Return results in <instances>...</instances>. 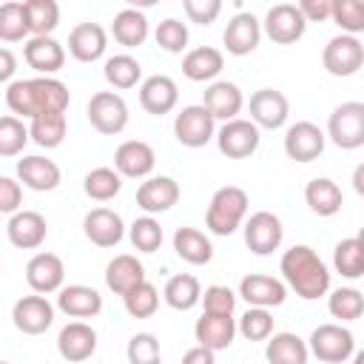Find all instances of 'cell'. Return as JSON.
<instances>
[{
	"label": "cell",
	"instance_id": "cell-26",
	"mask_svg": "<svg viewBox=\"0 0 364 364\" xmlns=\"http://www.w3.org/2000/svg\"><path fill=\"white\" fill-rule=\"evenodd\" d=\"M193 336H196L199 347H205L210 353L228 350L233 344V336H236V318L219 316V313H202V318H196Z\"/></svg>",
	"mask_w": 364,
	"mask_h": 364
},
{
	"label": "cell",
	"instance_id": "cell-31",
	"mask_svg": "<svg viewBox=\"0 0 364 364\" xmlns=\"http://www.w3.org/2000/svg\"><path fill=\"white\" fill-rule=\"evenodd\" d=\"M225 68V57L219 48L213 46H199V48H191L182 60V74L191 80V82H208L213 77H219V71Z\"/></svg>",
	"mask_w": 364,
	"mask_h": 364
},
{
	"label": "cell",
	"instance_id": "cell-35",
	"mask_svg": "<svg viewBox=\"0 0 364 364\" xmlns=\"http://www.w3.org/2000/svg\"><path fill=\"white\" fill-rule=\"evenodd\" d=\"M264 355L270 364H307V341L299 338L296 333H273L267 338Z\"/></svg>",
	"mask_w": 364,
	"mask_h": 364
},
{
	"label": "cell",
	"instance_id": "cell-40",
	"mask_svg": "<svg viewBox=\"0 0 364 364\" xmlns=\"http://www.w3.org/2000/svg\"><path fill=\"white\" fill-rule=\"evenodd\" d=\"M102 74H105V80H108L114 88L125 91V88H134V85L139 82L142 65H139V60H134L131 54H114V57L105 60Z\"/></svg>",
	"mask_w": 364,
	"mask_h": 364
},
{
	"label": "cell",
	"instance_id": "cell-23",
	"mask_svg": "<svg viewBox=\"0 0 364 364\" xmlns=\"http://www.w3.org/2000/svg\"><path fill=\"white\" fill-rule=\"evenodd\" d=\"M108 34L100 23H77L68 34V54L77 63H94L105 54Z\"/></svg>",
	"mask_w": 364,
	"mask_h": 364
},
{
	"label": "cell",
	"instance_id": "cell-33",
	"mask_svg": "<svg viewBox=\"0 0 364 364\" xmlns=\"http://www.w3.org/2000/svg\"><path fill=\"white\" fill-rule=\"evenodd\" d=\"M173 250L188 264H208L213 259V245L199 228H176Z\"/></svg>",
	"mask_w": 364,
	"mask_h": 364
},
{
	"label": "cell",
	"instance_id": "cell-11",
	"mask_svg": "<svg viewBox=\"0 0 364 364\" xmlns=\"http://www.w3.org/2000/svg\"><path fill=\"white\" fill-rule=\"evenodd\" d=\"M307 31V23L301 17V11L293 3H276L267 9L264 14V34L279 43V46H290L296 40H301Z\"/></svg>",
	"mask_w": 364,
	"mask_h": 364
},
{
	"label": "cell",
	"instance_id": "cell-57",
	"mask_svg": "<svg viewBox=\"0 0 364 364\" xmlns=\"http://www.w3.org/2000/svg\"><path fill=\"white\" fill-rule=\"evenodd\" d=\"M353 188H355V193H364V165L355 168V173H353Z\"/></svg>",
	"mask_w": 364,
	"mask_h": 364
},
{
	"label": "cell",
	"instance_id": "cell-58",
	"mask_svg": "<svg viewBox=\"0 0 364 364\" xmlns=\"http://www.w3.org/2000/svg\"><path fill=\"white\" fill-rule=\"evenodd\" d=\"M0 364H9V361H0Z\"/></svg>",
	"mask_w": 364,
	"mask_h": 364
},
{
	"label": "cell",
	"instance_id": "cell-47",
	"mask_svg": "<svg viewBox=\"0 0 364 364\" xmlns=\"http://www.w3.org/2000/svg\"><path fill=\"white\" fill-rule=\"evenodd\" d=\"M28 142V128L14 114L0 117V156H17L23 154Z\"/></svg>",
	"mask_w": 364,
	"mask_h": 364
},
{
	"label": "cell",
	"instance_id": "cell-2",
	"mask_svg": "<svg viewBox=\"0 0 364 364\" xmlns=\"http://www.w3.org/2000/svg\"><path fill=\"white\" fill-rule=\"evenodd\" d=\"M279 270L290 290H296L299 299H321L330 290V270L321 262V256L307 245H293L282 253Z\"/></svg>",
	"mask_w": 364,
	"mask_h": 364
},
{
	"label": "cell",
	"instance_id": "cell-21",
	"mask_svg": "<svg viewBox=\"0 0 364 364\" xmlns=\"http://www.w3.org/2000/svg\"><path fill=\"white\" fill-rule=\"evenodd\" d=\"M239 296H242L250 307H264V310H270V307L284 304L287 287H284V282H279V279H273V276L250 273V276H245V279L239 282Z\"/></svg>",
	"mask_w": 364,
	"mask_h": 364
},
{
	"label": "cell",
	"instance_id": "cell-20",
	"mask_svg": "<svg viewBox=\"0 0 364 364\" xmlns=\"http://www.w3.org/2000/svg\"><path fill=\"white\" fill-rule=\"evenodd\" d=\"M6 233H9V242L14 247L37 250L46 242L48 225H46V216L37 213V210H17V213H11V219L6 225Z\"/></svg>",
	"mask_w": 364,
	"mask_h": 364
},
{
	"label": "cell",
	"instance_id": "cell-1",
	"mask_svg": "<svg viewBox=\"0 0 364 364\" xmlns=\"http://www.w3.org/2000/svg\"><path fill=\"white\" fill-rule=\"evenodd\" d=\"M71 102L68 88L54 77H31V80H14L6 91V105L11 114L20 117H40V114H65Z\"/></svg>",
	"mask_w": 364,
	"mask_h": 364
},
{
	"label": "cell",
	"instance_id": "cell-7",
	"mask_svg": "<svg viewBox=\"0 0 364 364\" xmlns=\"http://www.w3.org/2000/svg\"><path fill=\"white\" fill-rule=\"evenodd\" d=\"M321 63H324L327 74H333V77H353L364 65V46L358 37L336 34L333 40H327V46L321 51Z\"/></svg>",
	"mask_w": 364,
	"mask_h": 364
},
{
	"label": "cell",
	"instance_id": "cell-44",
	"mask_svg": "<svg viewBox=\"0 0 364 364\" xmlns=\"http://www.w3.org/2000/svg\"><path fill=\"white\" fill-rule=\"evenodd\" d=\"M330 20L341 28V34L355 37L358 31H364V3L361 0H333Z\"/></svg>",
	"mask_w": 364,
	"mask_h": 364
},
{
	"label": "cell",
	"instance_id": "cell-41",
	"mask_svg": "<svg viewBox=\"0 0 364 364\" xmlns=\"http://www.w3.org/2000/svg\"><path fill=\"white\" fill-rule=\"evenodd\" d=\"M119 188H122V176H119L114 168H105V165L88 171L85 179H82V191H85L94 202H108V199H114V196L119 193Z\"/></svg>",
	"mask_w": 364,
	"mask_h": 364
},
{
	"label": "cell",
	"instance_id": "cell-53",
	"mask_svg": "<svg viewBox=\"0 0 364 364\" xmlns=\"http://www.w3.org/2000/svg\"><path fill=\"white\" fill-rule=\"evenodd\" d=\"M23 202V188L11 176H0V213H17Z\"/></svg>",
	"mask_w": 364,
	"mask_h": 364
},
{
	"label": "cell",
	"instance_id": "cell-15",
	"mask_svg": "<svg viewBox=\"0 0 364 364\" xmlns=\"http://www.w3.org/2000/svg\"><path fill=\"white\" fill-rule=\"evenodd\" d=\"M63 279H65V267L57 253H34L26 264V282L40 296L57 293L63 287Z\"/></svg>",
	"mask_w": 364,
	"mask_h": 364
},
{
	"label": "cell",
	"instance_id": "cell-51",
	"mask_svg": "<svg viewBox=\"0 0 364 364\" xmlns=\"http://www.w3.org/2000/svg\"><path fill=\"white\" fill-rule=\"evenodd\" d=\"M205 304V313H219V316H233V307H236V293L225 284H210L205 287L202 299Z\"/></svg>",
	"mask_w": 364,
	"mask_h": 364
},
{
	"label": "cell",
	"instance_id": "cell-39",
	"mask_svg": "<svg viewBox=\"0 0 364 364\" xmlns=\"http://www.w3.org/2000/svg\"><path fill=\"white\" fill-rule=\"evenodd\" d=\"M65 131H68L65 114H40V117H34L31 125H28V139H34L40 148L48 151V148L63 145Z\"/></svg>",
	"mask_w": 364,
	"mask_h": 364
},
{
	"label": "cell",
	"instance_id": "cell-3",
	"mask_svg": "<svg viewBox=\"0 0 364 364\" xmlns=\"http://www.w3.org/2000/svg\"><path fill=\"white\" fill-rule=\"evenodd\" d=\"M247 193L236 185H225L210 196L205 225L213 236H230L247 216Z\"/></svg>",
	"mask_w": 364,
	"mask_h": 364
},
{
	"label": "cell",
	"instance_id": "cell-45",
	"mask_svg": "<svg viewBox=\"0 0 364 364\" xmlns=\"http://www.w3.org/2000/svg\"><path fill=\"white\" fill-rule=\"evenodd\" d=\"M128 239L139 253H154L162 245V225L154 216H139L128 228Z\"/></svg>",
	"mask_w": 364,
	"mask_h": 364
},
{
	"label": "cell",
	"instance_id": "cell-19",
	"mask_svg": "<svg viewBox=\"0 0 364 364\" xmlns=\"http://www.w3.org/2000/svg\"><path fill=\"white\" fill-rule=\"evenodd\" d=\"M82 230H85L88 242L97 245V247H114L125 236L122 216L117 210H111V208H94V210H88L85 219H82Z\"/></svg>",
	"mask_w": 364,
	"mask_h": 364
},
{
	"label": "cell",
	"instance_id": "cell-17",
	"mask_svg": "<svg viewBox=\"0 0 364 364\" xmlns=\"http://www.w3.org/2000/svg\"><path fill=\"white\" fill-rule=\"evenodd\" d=\"M262 40V23L250 14V11H239L230 17V23L225 26V34H222V43L228 48V54L233 57H245L250 51H256Z\"/></svg>",
	"mask_w": 364,
	"mask_h": 364
},
{
	"label": "cell",
	"instance_id": "cell-8",
	"mask_svg": "<svg viewBox=\"0 0 364 364\" xmlns=\"http://www.w3.org/2000/svg\"><path fill=\"white\" fill-rule=\"evenodd\" d=\"M173 134L185 148H205L216 136V119L205 105H185L173 119Z\"/></svg>",
	"mask_w": 364,
	"mask_h": 364
},
{
	"label": "cell",
	"instance_id": "cell-27",
	"mask_svg": "<svg viewBox=\"0 0 364 364\" xmlns=\"http://www.w3.org/2000/svg\"><path fill=\"white\" fill-rule=\"evenodd\" d=\"M23 57L28 68H34L43 77H51L65 65V48L54 37H31L23 46Z\"/></svg>",
	"mask_w": 364,
	"mask_h": 364
},
{
	"label": "cell",
	"instance_id": "cell-34",
	"mask_svg": "<svg viewBox=\"0 0 364 364\" xmlns=\"http://www.w3.org/2000/svg\"><path fill=\"white\" fill-rule=\"evenodd\" d=\"M111 34H114V40L119 43V46H125V48H136V46H142L145 40H148V17L139 11V9H122V11H117V17H114V26H111Z\"/></svg>",
	"mask_w": 364,
	"mask_h": 364
},
{
	"label": "cell",
	"instance_id": "cell-5",
	"mask_svg": "<svg viewBox=\"0 0 364 364\" xmlns=\"http://www.w3.org/2000/svg\"><path fill=\"white\" fill-rule=\"evenodd\" d=\"M327 136L341 151L364 145V102H341L327 119Z\"/></svg>",
	"mask_w": 364,
	"mask_h": 364
},
{
	"label": "cell",
	"instance_id": "cell-13",
	"mask_svg": "<svg viewBox=\"0 0 364 364\" xmlns=\"http://www.w3.org/2000/svg\"><path fill=\"white\" fill-rule=\"evenodd\" d=\"M250 122L256 128H267V131H276L287 122V114H290V102L282 91L276 88H259L250 94Z\"/></svg>",
	"mask_w": 364,
	"mask_h": 364
},
{
	"label": "cell",
	"instance_id": "cell-56",
	"mask_svg": "<svg viewBox=\"0 0 364 364\" xmlns=\"http://www.w3.org/2000/svg\"><path fill=\"white\" fill-rule=\"evenodd\" d=\"M17 71V57L9 48H0V82H9Z\"/></svg>",
	"mask_w": 364,
	"mask_h": 364
},
{
	"label": "cell",
	"instance_id": "cell-6",
	"mask_svg": "<svg viewBox=\"0 0 364 364\" xmlns=\"http://www.w3.org/2000/svg\"><path fill=\"white\" fill-rule=\"evenodd\" d=\"M85 114H88V122L94 125V131H100L105 136H117L128 125V105L114 91H97L88 100Z\"/></svg>",
	"mask_w": 364,
	"mask_h": 364
},
{
	"label": "cell",
	"instance_id": "cell-9",
	"mask_svg": "<svg viewBox=\"0 0 364 364\" xmlns=\"http://www.w3.org/2000/svg\"><path fill=\"white\" fill-rule=\"evenodd\" d=\"M284 239V228L282 219L270 210H256L250 213V219L245 222V245L256 253V256H267L273 250H279Z\"/></svg>",
	"mask_w": 364,
	"mask_h": 364
},
{
	"label": "cell",
	"instance_id": "cell-52",
	"mask_svg": "<svg viewBox=\"0 0 364 364\" xmlns=\"http://www.w3.org/2000/svg\"><path fill=\"white\" fill-rule=\"evenodd\" d=\"M182 9L188 14L191 23H199V26H210L219 11H222V3L219 0H182Z\"/></svg>",
	"mask_w": 364,
	"mask_h": 364
},
{
	"label": "cell",
	"instance_id": "cell-14",
	"mask_svg": "<svg viewBox=\"0 0 364 364\" xmlns=\"http://www.w3.org/2000/svg\"><path fill=\"white\" fill-rule=\"evenodd\" d=\"M324 151V131L316 122H293L284 131V154L293 162H313Z\"/></svg>",
	"mask_w": 364,
	"mask_h": 364
},
{
	"label": "cell",
	"instance_id": "cell-22",
	"mask_svg": "<svg viewBox=\"0 0 364 364\" xmlns=\"http://www.w3.org/2000/svg\"><path fill=\"white\" fill-rule=\"evenodd\" d=\"M57 350L65 361L71 364H80V361H88L97 350V333L91 324L85 321H68L60 336H57Z\"/></svg>",
	"mask_w": 364,
	"mask_h": 364
},
{
	"label": "cell",
	"instance_id": "cell-36",
	"mask_svg": "<svg viewBox=\"0 0 364 364\" xmlns=\"http://www.w3.org/2000/svg\"><path fill=\"white\" fill-rule=\"evenodd\" d=\"M162 299L168 307L173 310H191L199 304L202 299V287H199V279L191 276V273H176L168 279L165 290H162Z\"/></svg>",
	"mask_w": 364,
	"mask_h": 364
},
{
	"label": "cell",
	"instance_id": "cell-30",
	"mask_svg": "<svg viewBox=\"0 0 364 364\" xmlns=\"http://www.w3.org/2000/svg\"><path fill=\"white\" fill-rule=\"evenodd\" d=\"M139 282H145V267H142V262H139L136 256L119 253V256H114V259L108 262V267H105V284H108L111 293L125 296V293L134 290Z\"/></svg>",
	"mask_w": 364,
	"mask_h": 364
},
{
	"label": "cell",
	"instance_id": "cell-37",
	"mask_svg": "<svg viewBox=\"0 0 364 364\" xmlns=\"http://www.w3.org/2000/svg\"><path fill=\"white\" fill-rule=\"evenodd\" d=\"M333 267L336 273H341L344 279H358L364 276V239L361 236H350L341 239L333 250Z\"/></svg>",
	"mask_w": 364,
	"mask_h": 364
},
{
	"label": "cell",
	"instance_id": "cell-28",
	"mask_svg": "<svg viewBox=\"0 0 364 364\" xmlns=\"http://www.w3.org/2000/svg\"><path fill=\"white\" fill-rule=\"evenodd\" d=\"M17 179L31 191H54L60 185V168L54 159L46 156H23L17 159Z\"/></svg>",
	"mask_w": 364,
	"mask_h": 364
},
{
	"label": "cell",
	"instance_id": "cell-55",
	"mask_svg": "<svg viewBox=\"0 0 364 364\" xmlns=\"http://www.w3.org/2000/svg\"><path fill=\"white\" fill-rule=\"evenodd\" d=\"M182 364H216V358H213V353L210 350H205V347H191L185 355H182Z\"/></svg>",
	"mask_w": 364,
	"mask_h": 364
},
{
	"label": "cell",
	"instance_id": "cell-54",
	"mask_svg": "<svg viewBox=\"0 0 364 364\" xmlns=\"http://www.w3.org/2000/svg\"><path fill=\"white\" fill-rule=\"evenodd\" d=\"M330 6H333V0H301L296 9L301 11L304 23H324V20H330Z\"/></svg>",
	"mask_w": 364,
	"mask_h": 364
},
{
	"label": "cell",
	"instance_id": "cell-16",
	"mask_svg": "<svg viewBox=\"0 0 364 364\" xmlns=\"http://www.w3.org/2000/svg\"><path fill=\"white\" fill-rule=\"evenodd\" d=\"M156 165V154L142 139H128L114 151V171L128 179H145Z\"/></svg>",
	"mask_w": 364,
	"mask_h": 364
},
{
	"label": "cell",
	"instance_id": "cell-32",
	"mask_svg": "<svg viewBox=\"0 0 364 364\" xmlns=\"http://www.w3.org/2000/svg\"><path fill=\"white\" fill-rule=\"evenodd\" d=\"M304 202L316 216H336L341 210V205H344V193L333 179L316 176L304 188Z\"/></svg>",
	"mask_w": 364,
	"mask_h": 364
},
{
	"label": "cell",
	"instance_id": "cell-48",
	"mask_svg": "<svg viewBox=\"0 0 364 364\" xmlns=\"http://www.w3.org/2000/svg\"><path fill=\"white\" fill-rule=\"evenodd\" d=\"M236 330H239L247 341H264V338L273 336V316H270V310H264V307H247L245 316L239 318Z\"/></svg>",
	"mask_w": 364,
	"mask_h": 364
},
{
	"label": "cell",
	"instance_id": "cell-18",
	"mask_svg": "<svg viewBox=\"0 0 364 364\" xmlns=\"http://www.w3.org/2000/svg\"><path fill=\"white\" fill-rule=\"evenodd\" d=\"M199 105H205L213 119L230 122V119L239 117V111H242V105H245V97H242V88H239L236 82H230V80H216V82H210V85L205 88V97H202Z\"/></svg>",
	"mask_w": 364,
	"mask_h": 364
},
{
	"label": "cell",
	"instance_id": "cell-50",
	"mask_svg": "<svg viewBox=\"0 0 364 364\" xmlns=\"http://www.w3.org/2000/svg\"><path fill=\"white\" fill-rule=\"evenodd\" d=\"M128 361L131 364H162V353H159V341L154 333H136L128 338Z\"/></svg>",
	"mask_w": 364,
	"mask_h": 364
},
{
	"label": "cell",
	"instance_id": "cell-10",
	"mask_svg": "<svg viewBox=\"0 0 364 364\" xmlns=\"http://www.w3.org/2000/svg\"><path fill=\"white\" fill-rule=\"evenodd\" d=\"M11 321L20 333L26 336H40L46 333L51 324H54V307L46 296L40 293H31V296H23L14 301L11 307Z\"/></svg>",
	"mask_w": 364,
	"mask_h": 364
},
{
	"label": "cell",
	"instance_id": "cell-42",
	"mask_svg": "<svg viewBox=\"0 0 364 364\" xmlns=\"http://www.w3.org/2000/svg\"><path fill=\"white\" fill-rule=\"evenodd\" d=\"M122 304H125V313L134 316V318H151L159 307V293L151 282H139L134 290H128L122 296Z\"/></svg>",
	"mask_w": 364,
	"mask_h": 364
},
{
	"label": "cell",
	"instance_id": "cell-43",
	"mask_svg": "<svg viewBox=\"0 0 364 364\" xmlns=\"http://www.w3.org/2000/svg\"><path fill=\"white\" fill-rule=\"evenodd\" d=\"M327 310H330L333 318L355 321V318H361V313H364V296H361V290H355V287H338V290L330 293Z\"/></svg>",
	"mask_w": 364,
	"mask_h": 364
},
{
	"label": "cell",
	"instance_id": "cell-12",
	"mask_svg": "<svg viewBox=\"0 0 364 364\" xmlns=\"http://www.w3.org/2000/svg\"><path fill=\"white\" fill-rule=\"evenodd\" d=\"M259 128L250 119H230L216 131V145L228 159H247L259 148Z\"/></svg>",
	"mask_w": 364,
	"mask_h": 364
},
{
	"label": "cell",
	"instance_id": "cell-24",
	"mask_svg": "<svg viewBox=\"0 0 364 364\" xmlns=\"http://www.w3.org/2000/svg\"><path fill=\"white\" fill-rule=\"evenodd\" d=\"M176 100H179V88L168 74H154L139 85V105L154 117L171 114L176 108Z\"/></svg>",
	"mask_w": 364,
	"mask_h": 364
},
{
	"label": "cell",
	"instance_id": "cell-25",
	"mask_svg": "<svg viewBox=\"0 0 364 364\" xmlns=\"http://www.w3.org/2000/svg\"><path fill=\"white\" fill-rule=\"evenodd\" d=\"M179 202V185L171 176H151L136 188V205L151 213H165Z\"/></svg>",
	"mask_w": 364,
	"mask_h": 364
},
{
	"label": "cell",
	"instance_id": "cell-4",
	"mask_svg": "<svg viewBox=\"0 0 364 364\" xmlns=\"http://www.w3.org/2000/svg\"><path fill=\"white\" fill-rule=\"evenodd\" d=\"M307 350L324 364H344L355 353V338L344 324H318L307 338Z\"/></svg>",
	"mask_w": 364,
	"mask_h": 364
},
{
	"label": "cell",
	"instance_id": "cell-49",
	"mask_svg": "<svg viewBox=\"0 0 364 364\" xmlns=\"http://www.w3.org/2000/svg\"><path fill=\"white\" fill-rule=\"evenodd\" d=\"M154 37H156V46L165 48V51H171V54H179V51L188 48V26L179 23L176 17H165L156 26Z\"/></svg>",
	"mask_w": 364,
	"mask_h": 364
},
{
	"label": "cell",
	"instance_id": "cell-38",
	"mask_svg": "<svg viewBox=\"0 0 364 364\" xmlns=\"http://www.w3.org/2000/svg\"><path fill=\"white\" fill-rule=\"evenodd\" d=\"M26 23H28V34L34 37H51V31L60 23V6L54 0H26Z\"/></svg>",
	"mask_w": 364,
	"mask_h": 364
},
{
	"label": "cell",
	"instance_id": "cell-46",
	"mask_svg": "<svg viewBox=\"0 0 364 364\" xmlns=\"http://www.w3.org/2000/svg\"><path fill=\"white\" fill-rule=\"evenodd\" d=\"M28 34V23H26V9L23 3H3L0 6V40L3 43H20Z\"/></svg>",
	"mask_w": 364,
	"mask_h": 364
},
{
	"label": "cell",
	"instance_id": "cell-29",
	"mask_svg": "<svg viewBox=\"0 0 364 364\" xmlns=\"http://www.w3.org/2000/svg\"><path fill=\"white\" fill-rule=\"evenodd\" d=\"M57 307L71 318H94L102 310V296L88 284H68L60 287Z\"/></svg>",
	"mask_w": 364,
	"mask_h": 364
}]
</instances>
